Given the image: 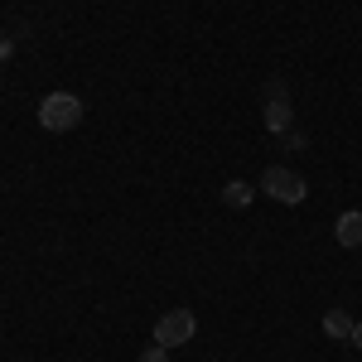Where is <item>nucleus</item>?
I'll list each match as a JSON object with an SVG mask.
<instances>
[{
	"label": "nucleus",
	"mask_w": 362,
	"mask_h": 362,
	"mask_svg": "<svg viewBox=\"0 0 362 362\" xmlns=\"http://www.w3.org/2000/svg\"><path fill=\"white\" fill-rule=\"evenodd\" d=\"M78 121H83V102L73 92H49L39 102V126L44 131H73Z\"/></svg>",
	"instance_id": "nucleus-1"
},
{
	"label": "nucleus",
	"mask_w": 362,
	"mask_h": 362,
	"mask_svg": "<svg viewBox=\"0 0 362 362\" xmlns=\"http://www.w3.org/2000/svg\"><path fill=\"white\" fill-rule=\"evenodd\" d=\"M266 131H276V136L290 131V97L285 92L280 97H266Z\"/></svg>",
	"instance_id": "nucleus-5"
},
{
	"label": "nucleus",
	"mask_w": 362,
	"mask_h": 362,
	"mask_svg": "<svg viewBox=\"0 0 362 362\" xmlns=\"http://www.w3.org/2000/svg\"><path fill=\"white\" fill-rule=\"evenodd\" d=\"M334 237L338 247H362V213H343L334 223Z\"/></svg>",
	"instance_id": "nucleus-6"
},
{
	"label": "nucleus",
	"mask_w": 362,
	"mask_h": 362,
	"mask_svg": "<svg viewBox=\"0 0 362 362\" xmlns=\"http://www.w3.org/2000/svg\"><path fill=\"white\" fill-rule=\"evenodd\" d=\"M261 189L276 198V203H290V208H295V203H305V194H309L305 179H300L295 169H280V165H271L266 174H261Z\"/></svg>",
	"instance_id": "nucleus-2"
},
{
	"label": "nucleus",
	"mask_w": 362,
	"mask_h": 362,
	"mask_svg": "<svg viewBox=\"0 0 362 362\" xmlns=\"http://www.w3.org/2000/svg\"><path fill=\"white\" fill-rule=\"evenodd\" d=\"M223 203H227V208H247V203H251V184L232 179V184L223 189Z\"/></svg>",
	"instance_id": "nucleus-7"
},
{
	"label": "nucleus",
	"mask_w": 362,
	"mask_h": 362,
	"mask_svg": "<svg viewBox=\"0 0 362 362\" xmlns=\"http://www.w3.org/2000/svg\"><path fill=\"white\" fill-rule=\"evenodd\" d=\"M140 362H169V348L165 343H150V348L140 353Z\"/></svg>",
	"instance_id": "nucleus-8"
},
{
	"label": "nucleus",
	"mask_w": 362,
	"mask_h": 362,
	"mask_svg": "<svg viewBox=\"0 0 362 362\" xmlns=\"http://www.w3.org/2000/svg\"><path fill=\"white\" fill-rule=\"evenodd\" d=\"M194 334H198V319L189 309H169V314H160V324H155V343H165V348H184Z\"/></svg>",
	"instance_id": "nucleus-3"
},
{
	"label": "nucleus",
	"mask_w": 362,
	"mask_h": 362,
	"mask_svg": "<svg viewBox=\"0 0 362 362\" xmlns=\"http://www.w3.org/2000/svg\"><path fill=\"white\" fill-rule=\"evenodd\" d=\"M353 329H358V319L348 309H329L324 314V334L334 338V343H353Z\"/></svg>",
	"instance_id": "nucleus-4"
},
{
	"label": "nucleus",
	"mask_w": 362,
	"mask_h": 362,
	"mask_svg": "<svg viewBox=\"0 0 362 362\" xmlns=\"http://www.w3.org/2000/svg\"><path fill=\"white\" fill-rule=\"evenodd\" d=\"M353 348H362V319H358V329H353Z\"/></svg>",
	"instance_id": "nucleus-9"
}]
</instances>
